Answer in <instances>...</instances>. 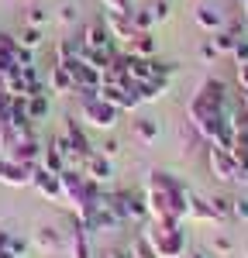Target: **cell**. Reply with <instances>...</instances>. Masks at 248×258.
<instances>
[{
    "label": "cell",
    "mask_w": 248,
    "mask_h": 258,
    "mask_svg": "<svg viewBox=\"0 0 248 258\" xmlns=\"http://www.w3.org/2000/svg\"><path fill=\"white\" fill-rule=\"evenodd\" d=\"M21 45H24V48H31V52H35V48H38L41 45V28H31V24H24V28H21Z\"/></svg>",
    "instance_id": "cell-29"
},
{
    "label": "cell",
    "mask_w": 248,
    "mask_h": 258,
    "mask_svg": "<svg viewBox=\"0 0 248 258\" xmlns=\"http://www.w3.org/2000/svg\"><path fill=\"white\" fill-rule=\"evenodd\" d=\"M80 172L86 179H93V182H110L114 179V162L107 159V155H100V152H93L90 159H83V165H80Z\"/></svg>",
    "instance_id": "cell-10"
},
{
    "label": "cell",
    "mask_w": 248,
    "mask_h": 258,
    "mask_svg": "<svg viewBox=\"0 0 248 258\" xmlns=\"http://www.w3.org/2000/svg\"><path fill=\"white\" fill-rule=\"evenodd\" d=\"M11 103H14V97L0 90V127H4V124H11Z\"/></svg>",
    "instance_id": "cell-35"
},
{
    "label": "cell",
    "mask_w": 248,
    "mask_h": 258,
    "mask_svg": "<svg viewBox=\"0 0 248 258\" xmlns=\"http://www.w3.org/2000/svg\"><path fill=\"white\" fill-rule=\"evenodd\" d=\"M186 217L190 220H207V224H221V217L214 214V207H210L204 197H197V193L190 197V214H186Z\"/></svg>",
    "instance_id": "cell-20"
},
{
    "label": "cell",
    "mask_w": 248,
    "mask_h": 258,
    "mask_svg": "<svg viewBox=\"0 0 248 258\" xmlns=\"http://www.w3.org/2000/svg\"><path fill=\"white\" fill-rule=\"evenodd\" d=\"M41 145L38 138H24V141H18V148L7 155V159H14V162H21V165H31V169H38V162H41Z\"/></svg>",
    "instance_id": "cell-14"
},
{
    "label": "cell",
    "mask_w": 248,
    "mask_h": 258,
    "mask_svg": "<svg viewBox=\"0 0 248 258\" xmlns=\"http://www.w3.org/2000/svg\"><path fill=\"white\" fill-rule=\"evenodd\" d=\"M183 258H210V255H207V251H186Z\"/></svg>",
    "instance_id": "cell-42"
},
{
    "label": "cell",
    "mask_w": 248,
    "mask_h": 258,
    "mask_svg": "<svg viewBox=\"0 0 248 258\" xmlns=\"http://www.w3.org/2000/svg\"><path fill=\"white\" fill-rule=\"evenodd\" d=\"M190 197L193 189L165 169H152L145 179V207H148V220L155 224H183L190 214Z\"/></svg>",
    "instance_id": "cell-2"
},
{
    "label": "cell",
    "mask_w": 248,
    "mask_h": 258,
    "mask_svg": "<svg viewBox=\"0 0 248 258\" xmlns=\"http://www.w3.org/2000/svg\"><path fill=\"white\" fill-rule=\"evenodd\" d=\"M238 86L248 90V62H245V66H238Z\"/></svg>",
    "instance_id": "cell-41"
},
{
    "label": "cell",
    "mask_w": 248,
    "mask_h": 258,
    "mask_svg": "<svg viewBox=\"0 0 248 258\" xmlns=\"http://www.w3.org/2000/svg\"><path fill=\"white\" fill-rule=\"evenodd\" d=\"M45 21H48V14H45V7H38V4H31L24 11V24H31V28H45Z\"/></svg>",
    "instance_id": "cell-30"
},
{
    "label": "cell",
    "mask_w": 248,
    "mask_h": 258,
    "mask_svg": "<svg viewBox=\"0 0 248 258\" xmlns=\"http://www.w3.org/2000/svg\"><path fill=\"white\" fill-rule=\"evenodd\" d=\"M28 117L35 124L48 117V97H28Z\"/></svg>",
    "instance_id": "cell-26"
},
{
    "label": "cell",
    "mask_w": 248,
    "mask_h": 258,
    "mask_svg": "<svg viewBox=\"0 0 248 258\" xmlns=\"http://www.w3.org/2000/svg\"><path fill=\"white\" fill-rule=\"evenodd\" d=\"M148 11H152L155 24H162V21L169 18V0H152V4H148Z\"/></svg>",
    "instance_id": "cell-33"
},
{
    "label": "cell",
    "mask_w": 248,
    "mask_h": 258,
    "mask_svg": "<svg viewBox=\"0 0 248 258\" xmlns=\"http://www.w3.org/2000/svg\"><path fill=\"white\" fill-rule=\"evenodd\" d=\"M4 93H11V97H24L28 93V86H24V76H21V69H14V73H7L4 76V86H0Z\"/></svg>",
    "instance_id": "cell-25"
},
{
    "label": "cell",
    "mask_w": 248,
    "mask_h": 258,
    "mask_svg": "<svg viewBox=\"0 0 248 258\" xmlns=\"http://www.w3.org/2000/svg\"><path fill=\"white\" fill-rule=\"evenodd\" d=\"M131 21H135L138 31H152V28H155V18H152L148 7H135V11H131Z\"/></svg>",
    "instance_id": "cell-28"
},
{
    "label": "cell",
    "mask_w": 248,
    "mask_h": 258,
    "mask_svg": "<svg viewBox=\"0 0 248 258\" xmlns=\"http://www.w3.org/2000/svg\"><path fill=\"white\" fill-rule=\"evenodd\" d=\"M62 135L73 141V152H76L80 165H83V159H90V155H93V145H90V138H86V131L80 127V120H76V117H69V120H66Z\"/></svg>",
    "instance_id": "cell-12"
},
{
    "label": "cell",
    "mask_w": 248,
    "mask_h": 258,
    "mask_svg": "<svg viewBox=\"0 0 248 258\" xmlns=\"http://www.w3.org/2000/svg\"><path fill=\"white\" fill-rule=\"evenodd\" d=\"M31 186H35V193L41 200H48V203H62V179L55 172H45V169H35V176H31Z\"/></svg>",
    "instance_id": "cell-9"
},
{
    "label": "cell",
    "mask_w": 248,
    "mask_h": 258,
    "mask_svg": "<svg viewBox=\"0 0 248 258\" xmlns=\"http://www.w3.org/2000/svg\"><path fill=\"white\" fill-rule=\"evenodd\" d=\"M245 255H248V244H245Z\"/></svg>",
    "instance_id": "cell-46"
},
{
    "label": "cell",
    "mask_w": 248,
    "mask_h": 258,
    "mask_svg": "<svg viewBox=\"0 0 248 258\" xmlns=\"http://www.w3.org/2000/svg\"><path fill=\"white\" fill-rule=\"evenodd\" d=\"M245 28H248V4H245Z\"/></svg>",
    "instance_id": "cell-45"
},
{
    "label": "cell",
    "mask_w": 248,
    "mask_h": 258,
    "mask_svg": "<svg viewBox=\"0 0 248 258\" xmlns=\"http://www.w3.org/2000/svg\"><path fill=\"white\" fill-rule=\"evenodd\" d=\"M210 251H214V255H231V251H234V244H231V238L217 234V238L210 241Z\"/></svg>",
    "instance_id": "cell-34"
},
{
    "label": "cell",
    "mask_w": 248,
    "mask_h": 258,
    "mask_svg": "<svg viewBox=\"0 0 248 258\" xmlns=\"http://www.w3.org/2000/svg\"><path fill=\"white\" fill-rule=\"evenodd\" d=\"M124 52L128 55H138V59H155V38H152V31H142L135 41H128Z\"/></svg>",
    "instance_id": "cell-19"
},
{
    "label": "cell",
    "mask_w": 248,
    "mask_h": 258,
    "mask_svg": "<svg viewBox=\"0 0 248 258\" xmlns=\"http://www.w3.org/2000/svg\"><path fill=\"white\" fill-rule=\"evenodd\" d=\"M142 234L152 241V248H155L159 258H183L186 255V234L179 224H155L152 220Z\"/></svg>",
    "instance_id": "cell-3"
},
{
    "label": "cell",
    "mask_w": 248,
    "mask_h": 258,
    "mask_svg": "<svg viewBox=\"0 0 248 258\" xmlns=\"http://www.w3.org/2000/svg\"><path fill=\"white\" fill-rule=\"evenodd\" d=\"M80 38H59L55 41V66H69L73 59H80Z\"/></svg>",
    "instance_id": "cell-21"
},
{
    "label": "cell",
    "mask_w": 248,
    "mask_h": 258,
    "mask_svg": "<svg viewBox=\"0 0 248 258\" xmlns=\"http://www.w3.org/2000/svg\"><path fill=\"white\" fill-rule=\"evenodd\" d=\"M241 110H248V90H241Z\"/></svg>",
    "instance_id": "cell-43"
},
{
    "label": "cell",
    "mask_w": 248,
    "mask_h": 258,
    "mask_svg": "<svg viewBox=\"0 0 248 258\" xmlns=\"http://www.w3.org/2000/svg\"><path fill=\"white\" fill-rule=\"evenodd\" d=\"M128 251H131V258H159V255H155V248H152V241L145 238V234H138V238L131 241Z\"/></svg>",
    "instance_id": "cell-27"
},
{
    "label": "cell",
    "mask_w": 248,
    "mask_h": 258,
    "mask_svg": "<svg viewBox=\"0 0 248 258\" xmlns=\"http://www.w3.org/2000/svg\"><path fill=\"white\" fill-rule=\"evenodd\" d=\"M0 258H14V255H11V251H0Z\"/></svg>",
    "instance_id": "cell-44"
},
{
    "label": "cell",
    "mask_w": 248,
    "mask_h": 258,
    "mask_svg": "<svg viewBox=\"0 0 248 258\" xmlns=\"http://www.w3.org/2000/svg\"><path fill=\"white\" fill-rule=\"evenodd\" d=\"M100 4L107 7V14H131V11H135L131 0H100Z\"/></svg>",
    "instance_id": "cell-32"
},
{
    "label": "cell",
    "mask_w": 248,
    "mask_h": 258,
    "mask_svg": "<svg viewBox=\"0 0 248 258\" xmlns=\"http://www.w3.org/2000/svg\"><path fill=\"white\" fill-rule=\"evenodd\" d=\"M207 165H210V176L217 182H238V162H234V155L227 148L210 145L207 148Z\"/></svg>",
    "instance_id": "cell-5"
},
{
    "label": "cell",
    "mask_w": 248,
    "mask_h": 258,
    "mask_svg": "<svg viewBox=\"0 0 248 258\" xmlns=\"http://www.w3.org/2000/svg\"><path fill=\"white\" fill-rule=\"evenodd\" d=\"M97 97L103 100V103H110V107H117V110H135L138 107V97L128 90V86H121V83H100V90H97Z\"/></svg>",
    "instance_id": "cell-7"
},
{
    "label": "cell",
    "mask_w": 248,
    "mask_h": 258,
    "mask_svg": "<svg viewBox=\"0 0 248 258\" xmlns=\"http://www.w3.org/2000/svg\"><path fill=\"white\" fill-rule=\"evenodd\" d=\"M117 152H121V145H117L114 138H110V141H103V145H100V155H107V159H114Z\"/></svg>",
    "instance_id": "cell-39"
},
{
    "label": "cell",
    "mask_w": 248,
    "mask_h": 258,
    "mask_svg": "<svg viewBox=\"0 0 248 258\" xmlns=\"http://www.w3.org/2000/svg\"><path fill=\"white\" fill-rule=\"evenodd\" d=\"M31 176H35L31 165H21V162H14V159H0V182H4V186H14V189L31 186Z\"/></svg>",
    "instance_id": "cell-8"
},
{
    "label": "cell",
    "mask_w": 248,
    "mask_h": 258,
    "mask_svg": "<svg viewBox=\"0 0 248 258\" xmlns=\"http://www.w3.org/2000/svg\"><path fill=\"white\" fill-rule=\"evenodd\" d=\"M231 217L248 220V197H234V203H231Z\"/></svg>",
    "instance_id": "cell-37"
},
{
    "label": "cell",
    "mask_w": 248,
    "mask_h": 258,
    "mask_svg": "<svg viewBox=\"0 0 248 258\" xmlns=\"http://www.w3.org/2000/svg\"><path fill=\"white\" fill-rule=\"evenodd\" d=\"M38 169H45V172H55V176H62L66 169H69V162H66V155H62L59 148L48 141L45 148H41V162H38Z\"/></svg>",
    "instance_id": "cell-16"
},
{
    "label": "cell",
    "mask_w": 248,
    "mask_h": 258,
    "mask_svg": "<svg viewBox=\"0 0 248 258\" xmlns=\"http://www.w3.org/2000/svg\"><path fill=\"white\" fill-rule=\"evenodd\" d=\"M241 4H248V0H241Z\"/></svg>",
    "instance_id": "cell-47"
},
{
    "label": "cell",
    "mask_w": 248,
    "mask_h": 258,
    "mask_svg": "<svg viewBox=\"0 0 248 258\" xmlns=\"http://www.w3.org/2000/svg\"><path fill=\"white\" fill-rule=\"evenodd\" d=\"M193 18H197V24H200L204 31H210V35H214V31H221V28L227 24L224 11H221L217 4H200V7L193 11Z\"/></svg>",
    "instance_id": "cell-13"
},
{
    "label": "cell",
    "mask_w": 248,
    "mask_h": 258,
    "mask_svg": "<svg viewBox=\"0 0 248 258\" xmlns=\"http://www.w3.org/2000/svg\"><path fill=\"white\" fill-rule=\"evenodd\" d=\"M80 117L90 124V127H100V131H110L117 117H121V110L117 107H110V103H103L100 97H86L80 103Z\"/></svg>",
    "instance_id": "cell-4"
},
{
    "label": "cell",
    "mask_w": 248,
    "mask_h": 258,
    "mask_svg": "<svg viewBox=\"0 0 248 258\" xmlns=\"http://www.w3.org/2000/svg\"><path fill=\"white\" fill-rule=\"evenodd\" d=\"M169 90V80H145V83H135V97H138V103H152V100H159Z\"/></svg>",
    "instance_id": "cell-18"
},
{
    "label": "cell",
    "mask_w": 248,
    "mask_h": 258,
    "mask_svg": "<svg viewBox=\"0 0 248 258\" xmlns=\"http://www.w3.org/2000/svg\"><path fill=\"white\" fill-rule=\"evenodd\" d=\"M186 117L193 124V131L217 148H231L234 141V114H227V86L217 76H207L197 93L190 97Z\"/></svg>",
    "instance_id": "cell-1"
},
{
    "label": "cell",
    "mask_w": 248,
    "mask_h": 258,
    "mask_svg": "<svg viewBox=\"0 0 248 258\" xmlns=\"http://www.w3.org/2000/svg\"><path fill=\"white\" fill-rule=\"evenodd\" d=\"M48 90H52V93H76L73 73H69L66 66H52V69H48Z\"/></svg>",
    "instance_id": "cell-17"
},
{
    "label": "cell",
    "mask_w": 248,
    "mask_h": 258,
    "mask_svg": "<svg viewBox=\"0 0 248 258\" xmlns=\"http://www.w3.org/2000/svg\"><path fill=\"white\" fill-rule=\"evenodd\" d=\"M80 45L83 48H97V52H121L117 41L110 38V31H107V21H90L80 35Z\"/></svg>",
    "instance_id": "cell-6"
},
{
    "label": "cell",
    "mask_w": 248,
    "mask_h": 258,
    "mask_svg": "<svg viewBox=\"0 0 248 258\" xmlns=\"http://www.w3.org/2000/svg\"><path fill=\"white\" fill-rule=\"evenodd\" d=\"M200 59H204V62H214V59H217V48H214V41H204V45H200Z\"/></svg>",
    "instance_id": "cell-38"
},
{
    "label": "cell",
    "mask_w": 248,
    "mask_h": 258,
    "mask_svg": "<svg viewBox=\"0 0 248 258\" xmlns=\"http://www.w3.org/2000/svg\"><path fill=\"white\" fill-rule=\"evenodd\" d=\"M135 138L142 141V145H155L159 141V120H152V117L135 120Z\"/></svg>",
    "instance_id": "cell-24"
},
{
    "label": "cell",
    "mask_w": 248,
    "mask_h": 258,
    "mask_svg": "<svg viewBox=\"0 0 248 258\" xmlns=\"http://www.w3.org/2000/svg\"><path fill=\"white\" fill-rule=\"evenodd\" d=\"M238 38H241V35H238V31H231V28H221V31H214V48H217V55H231V52H234V45H238Z\"/></svg>",
    "instance_id": "cell-22"
},
{
    "label": "cell",
    "mask_w": 248,
    "mask_h": 258,
    "mask_svg": "<svg viewBox=\"0 0 248 258\" xmlns=\"http://www.w3.org/2000/svg\"><path fill=\"white\" fill-rule=\"evenodd\" d=\"M107 31H110V38L117 41V45H128V41H135L142 31L135 28V21H131V14H107Z\"/></svg>",
    "instance_id": "cell-11"
},
{
    "label": "cell",
    "mask_w": 248,
    "mask_h": 258,
    "mask_svg": "<svg viewBox=\"0 0 248 258\" xmlns=\"http://www.w3.org/2000/svg\"><path fill=\"white\" fill-rule=\"evenodd\" d=\"M35 248L38 251H48V255H55V251H62L66 248V238H62V231H55V227H38L35 231Z\"/></svg>",
    "instance_id": "cell-15"
},
{
    "label": "cell",
    "mask_w": 248,
    "mask_h": 258,
    "mask_svg": "<svg viewBox=\"0 0 248 258\" xmlns=\"http://www.w3.org/2000/svg\"><path fill=\"white\" fill-rule=\"evenodd\" d=\"M207 203L214 207V214H217V217L224 220V217H231V203H234V197H221V193H217V197H210Z\"/></svg>",
    "instance_id": "cell-31"
},
{
    "label": "cell",
    "mask_w": 248,
    "mask_h": 258,
    "mask_svg": "<svg viewBox=\"0 0 248 258\" xmlns=\"http://www.w3.org/2000/svg\"><path fill=\"white\" fill-rule=\"evenodd\" d=\"M59 21L62 24H73V21H76V11H73V7H59Z\"/></svg>",
    "instance_id": "cell-40"
},
{
    "label": "cell",
    "mask_w": 248,
    "mask_h": 258,
    "mask_svg": "<svg viewBox=\"0 0 248 258\" xmlns=\"http://www.w3.org/2000/svg\"><path fill=\"white\" fill-rule=\"evenodd\" d=\"M231 59H234V66H245V62H248V35H245V38H238L234 52H231Z\"/></svg>",
    "instance_id": "cell-36"
},
{
    "label": "cell",
    "mask_w": 248,
    "mask_h": 258,
    "mask_svg": "<svg viewBox=\"0 0 248 258\" xmlns=\"http://www.w3.org/2000/svg\"><path fill=\"white\" fill-rule=\"evenodd\" d=\"M128 80H131V83H145V80H152V59H138V55H128Z\"/></svg>",
    "instance_id": "cell-23"
}]
</instances>
